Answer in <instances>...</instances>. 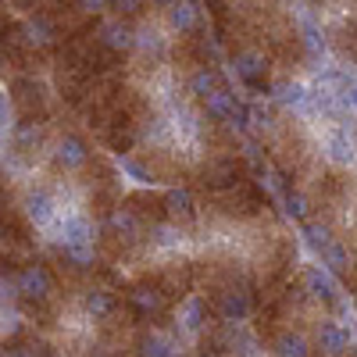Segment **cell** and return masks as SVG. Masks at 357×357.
<instances>
[{
    "instance_id": "cell-1",
    "label": "cell",
    "mask_w": 357,
    "mask_h": 357,
    "mask_svg": "<svg viewBox=\"0 0 357 357\" xmlns=\"http://www.w3.org/2000/svg\"><path fill=\"white\" fill-rule=\"evenodd\" d=\"M11 282H15V296L25 307H47L54 301V289H57V279H54L47 261H25V264H18V272H15Z\"/></svg>"
},
{
    "instance_id": "cell-2",
    "label": "cell",
    "mask_w": 357,
    "mask_h": 357,
    "mask_svg": "<svg viewBox=\"0 0 357 357\" xmlns=\"http://www.w3.org/2000/svg\"><path fill=\"white\" fill-rule=\"evenodd\" d=\"M126 307L132 311V318L143 325V321H161L168 311H172V296L154 282V279H139L136 286H129L126 293Z\"/></svg>"
},
{
    "instance_id": "cell-3",
    "label": "cell",
    "mask_w": 357,
    "mask_h": 357,
    "mask_svg": "<svg viewBox=\"0 0 357 357\" xmlns=\"http://www.w3.org/2000/svg\"><path fill=\"white\" fill-rule=\"evenodd\" d=\"M229 65L236 72V79H240L243 86L250 89H264L268 86V72H272V57H268L261 47H236Z\"/></svg>"
},
{
    "instance_id": "cell-4",
    "label": "cell",
    "mask_w": 357,
    "mask_h": 357,
    "mask_svg": "<svg viewBox=\"0 0 357 357\" xmlns=\"http://www.w3.org/2000/svg\"><path fill=\"white\" fill-rule=\"evenodd\" d=\"M211 307H215V314H218L225 325H236V321L250 318L254 301H250V289H247V286H240V282L232 279L229 286L215 289V296H211Z\"/></svg>"
},
{
    "instance_id": "cell-5",
    "label": "cell",
    "mask_w": 357,
    "mask_h": 357,
    "mask_svg": "<svg viewBox=\"0 0 357 357\" xmlns=\"http://www.w3.org/2000/svg\"><path fill=\"white\" fill-rule=\"evenodd\" d=\"M93 165V146L82 132H65L54 143V168L57 172H82Z\"/></svg>"
},
{
    "instance_id": "cell-6",
    "label": "cell",
    "mask_w": 357,
    "mask_h": 357,
    "mask_svg": "<svg viewBox=\"0 0 357 357\" xmlns=\"http://www.w3.org/2000/svg\"><path fill=\"white\" fill-rule=\"evenodd\" d=\"M107 57H114V61H122V57H129L136 50V29L126 22V18H107L100 25V33L93 40Z\"/></svg>"
},
{
    "instance_id": "cell-7",
    "label": "cell",
    "mask_w": 357,
    "mask_h": 357,
    "mask_svg": "<svg viewBox=\"0 0 357 357\" xmlns=\"http://www.w3.org/2000/svg\"><path fill=\"white\" fill-rule=\"evenodd\" d=\"M11 100L18 104L22 118H47V86L36 75H18L11 82Z\"/></svg>"
},
{
    "instance_id": "cell-8",
    "label": "cell",
    "mask_w": 357,
    "mask_h": 357,
    "mask_svg": "<svg viewBox=\"0 0 357 357\" xmlns=\"http://www.w3.org/2000/svg\"><path fill=\"white\" fill-rule=\"evenodd\" d=\"M43 143V122L40 118H18L11 126V161L25 165L29 154H36Z\"/></svg>"
},
{
    "instance_id": "cell-9",
    "label": "cell",
    "mask_w": 357,
    "mask_h": 357,
    "mask_svg": "<svg viewBox=\"0 0 357 357\" xmlns=\"http://www.w3.org/2000/svg\"><path fill=\"white\" fill-rule=\"evenodd\" d=\"M197 183H200V190H211V193L236 190L240 186V165H236L232 158H215L197 172Z\"/></svg>"
},
{
    "instance_id": "cell-10",
    "label": "cell",
    "mask_w": 357,
    "mask_h": 357,
    "mask_svg": "<svg viewBox=\"0 0 357 357\" xmlns=\"http://www.w3.org/2000/svg\"><path fill=\"white\" fill-rule=\"evenodd\" d=\"M161 204H165V222L172 225H193L197 222V197L190 186H172L161 193Z\"/></svg>"
},
{
    "instance_id": "cell-11",
    "label": "cell",
    "mask_w": 357,
    "mask_h": 357,
    "mask_svg": "<svg viewBox=\"0 0 357 357\" xmlns=\"http://www.w3.org/2000/svg\"><path fill=\"white\" fill-rule=\"evenodd\" d=\"M22 215L25 222H33V225H50L54 215H57V200L47 186H29L25 197H22Z\"/></svg>"
},
{
    "instance_id": "cell-12",
    "label": "cell",
    "mask_w": 357,
    "mask_h": 357,
    "mask_svg": "<svg viewBox=\"0 0 357 357\" xmlns=\"http://www.w3.org/2000/svg\"><path fill=\"white\" fill-rule=\"evenodd\" d=\"M314 350L321 357H347V350H350L347 329L340 321H333V318H321L318 329H314Z\"/></svg>"
},
{
    "instance_id": "cell-13",
    "label": "cell",
    "mask_w": 357,
    "mask_h": 357,
    "mask_svg": "<svg viewBox=\"0 0 357 357\" xmlns=\"http://www.w3.org/2000/svg\"><path fill=\"white\" fill-rule=\"evenodd\" d=\"M175 321H178V329H183L186 336H204V333H211L207 301H204V296H186V301L178 304V311H175Z\"/></svg>"
},
{
    "instance_id": "cell-14",
    "label": "cell",
    "mask_w": 357,
    "mask_h": 357,
    "mask_svg": "<svg viewBox=\"0 0 357 357\" xmlns=\"http://www.w3.org/2000/svg\"><path fill=\"white\" fill-rule=\"evenodd\" d=\"M118 307H122V301H118V293L104 289V286H93V289H86L82 293V311L89 318H97V321H111L118 314Z\"/></svg>"
},
{
    "instance_id": "cell-15",
    "label": "cell",
    "mask_w": 357,
    "mask_h": 357,
    "mask_svg": "<svg viewBox=\"0 0 357 357\" xmlns=\"http://www.w3.org/2000/svg\"><path fill=\"white\" fill-rule=\"evenodd\" d=\"M304 289L314 296V301H321V304H340L336 282H333V275L325 272L321 264H307L304 268Z\"/></svg>"
},
{
    "instance_id": "cell-16",
    "label": "cell",
    "mask_w": 357,
    "mask_h": 357,
    "mask_svg": "<svg viewBox=\"0 0 357 357\" xmlns=\"http://www.w3.org/2000/svg\"><path fill=\"white\" fill-rule=\"evenodd\" d=\"M93 243V222L86 215H68L57 232V247H89Z\"/></svg>"
},
{
    "instance_id": "cell-17",
    "label": "cell",
    "mask_w": 357,
    "mask_h": 357,
    "mask_svg": "<svg viewBox=\"0 0 357 357\" xmlns=\"http://www.w3.org/2000/svg\"><path fill=\"white\" fill-rule=\"evenodd\" d=\"M236 107H240V104H236V97H232V89H215V93L211 97H204L200 100V114L207 118V122H232V114H236Z\"/></svg>"
},
{
    "instance_id": "cell-18",
    "label": "cell",
    "mask_w": 357,
    "mask_h": 357,
    "mask_svg": "<svg viewBox=\"0 0 357 357\" xmlns=\"http://www.w3.org/2000/svg\"><path fill=\"white\" fill-rule=\"evenodd\" d=\"M272 354L275 357H314V343L304 333L282 329V333L272 336Z\"/></svg>"
},
{
    "instance_id": "cell-19",
    "label": "cell",
    "mask_w": 357,
    "mask_h": 357,
    "mask_svg": "<svg viewBox=\"0 0 357 357\" xmlns=\"http://www.w3.org/2000/svg\"><path fill=\"white\" fill-rule=\"evenodd\" d=\"M186 89H190L193 100L211 97L215 89H222V72H218L215 65H193V72H190V79H186Z\"/></svg>"
},
{
    "instance_id": "cell-20",
    "label": "cell",
    "mask_w": 357,
    "mask_h": 357,
    "mask_svg": "<svg viewBox=\"0 0 357 357\" xmlns=\"http://www.w3.org/2000/svg\"><path fill=\"white\" fill-rule=\"evenodd\" d=\"M183 350H178L165 333H158V329H143L139 336H136V357H178Z\"/></svg>"
},
{
    "instance_id": "cell-21",
    "label": "cell",
    "mask_w": 357,
    "mask_h": 357,
    "mask_svg": "<svg viewBox=\"0 0 357 357\" xmlns=\"http://www.w3.org/2000/svg\"><path fill=\"white\" fill-rule=\"evenodd\" d=\"M325 154H329V161H333V165H340V168L354 165L357 146H354L350 129H333V132H329V139H325Z\"/></svg>"
},
{
    "instance_id": "cell-22",
    "label": "cell",
    "mask_w": 357,
    "mask_h": 357,
    "mask_svg": "<svg viewBox=\"0 0 357 357\" xmlns=\"http://www.w3.org/2000/svg\"><path fill=\"white\" fill-rule=\"evenodd\" d=\"M275 100L289 111H307L311 107V89L304 82H286V86L275 89Z\"/></svg>"
},
{
    "instance_id": "cell-23",
    "label": "cell",
    "mask_w": 357,
    "mask_h": 357,
    "mask_svg": "<svg viewBox=\"0 0 357 357\" xmlns=\"http://www.w3.org/2000/svg\"><path fill=\"white\" fill-rule=\"evenodd\" d=\"M168 25L175 33H193L200 25V8L197 4H168Z\"/></svg>"
},
{
    "instance_id": "cell-24",
    "label": "cell",
    "mask_w": 357,
    "mask_h": 357,
    "mask_svg": "<svg viewBox=\"0 0 357 357\" xmlns=\"http://www.w3.org/2000/svg\"><path fill=\"white\" fill-rule=\"evenodd\" d=\"M136 50L146 57L151 65H161L168 57V40L161 33H136Z\"/></svg>"
},
{
    "instance_id": "cell-25",
    "label": "cell",
    "mask_w": 357,
    "mask_h": 357,
    "mask_svg": "<svg viewBox=\"0 0 357 357\" xmlns=\"http://www.w3.org/2000/svg\"><path fill=\"white\" fill-rule=\"evenodd\" d=\"M321 268H325L329 275H343L347 268H350V254H347V247H343L340 240L321 250Z\"/></svg>"
},
{
    "instance_id": "cell-26",
    "label": "cell",
    "mask_w": 357,
    "mask_h": 357,
    "mask_svg": "<svg viewBox=\"0 0 357 357\" xmlns=\"http://www.w3.org/2000/svg\"><path fill=\"white\" fill-rule=\"evenodd\" d=\"M146 240L158 243V247H178L183 243V229L172 225V222H158V225L146 229Z\"/></svg>"
},
{
    "instance_id": "cell-27",
    "label": "cell",
    "mask_w": 357,
    "mask_h": 357,
    "mask_svg": "<svg viewBox=\"0 0 357 357\" xmlns=\"http://www.w3.org/2000/svg\"><path fill=\"white\" fill-rule=\"evenodd\" d=\"M301 18H304V29H301V36H304V40H301V43H304L307 57H321V54H325V36H321V29L311 22V15H307V11H304Z\"/></svg>"
},
{
    "instance_id": "cell-28",
    "label": "cell",
    "mask_w": 357,
    "mask_h": 357,
    "mask_svg": "<svg viewBox=\"0 0 357 357\" xmlns=\"http://www.w3.org/2000/svg\"><path fill=\"white\" fill-rule=\"evenodd\" d=\"M304 236H307V243L321 254L329 243H336V236H333V225H325V222H307L304 225Z\"/></svg>"
},
{
    "instance_id": "cell-29",
    "label": "cell",
    "mask_w": 357,
    "mask_h": 357,
    "mask_svg": "<svg viewBox=\"0 0 357 357\" xmlns=\"http://www.w3.org/2000/svg\"><path fill=\"white\" fill-rule=\"evenodd\" d=\"M286 207H289L293 218H307L311 215V200L301 190H286Z\"/></svg>"
},
{
    "instance_id": "cell-30",
    "label": "cell",
    "mask_w": 357,
    "mask_h": 357,
    "mask_svg": "<svg viewBox=\"0 0 357 357\" xmlns=\"http://www.w3.org/2000/svg\"><path fill=\"white\" fill-rule=\"evenodd\" d=\"M122 168H126L132 178H139V183H151V186L158 183V175H154L151 168H146V165H139L136 158H122Z\"/></svg>"
},
{
    "instance_id": "cell-31",
    "label": "cell",
    "mask_w": 357,
    "mask_h": 357,
    "mask_svg": "<svg viewBox=\"0 0 357 357\" xmlns=\"http://www.w3.org/2000/svg\"><path fill=\"white\" fill-rule=\"evenodd\" d=\"M0 357H36V354H33V347H25L22 336H18V340H11L4 350H0Z\"/></svg>"
},
{
    "instance_id": "cell-32",
    "label": "cell",
    "mask_w": 357,
    "mask_h": 357,
    "mask_svg": "<svg viewBox=\"0 0 357 357\" xmlns=\"http://www.w3.org/2000/svg\"><path fill=\"white\" fill-rule=\"evenodd\" d=\"M8 126H11V97L0 93V132H4Z\"/></svg>"
},
{
    "instance_id": "cell-33",
    "label": "cell",
    "mask_w": 357,
    "mask_h": 357,
    "mask_svg": "<svg viewBox=\"0 0 357 357\" xmlns=\"http://www.w3.org/2000/svg\"><path fill=\"white\" fill-rule=\"evenodd\" d=\"M343 104H347L350 111H357V79L347 82V89H343Z\"/></svg>"
},
{
    "instance_id": "cell-34",
    "label": "cell",
    "mask_w": 357,
    "mask_h": 357,
    "mask_svg": "<svg viewBox=\"0 0 357 357\" xmlns=\"http://www.w3.org/2000/svg\"><path fill=\"white\" fill-rule=\"evenodd\" d=\"M178 357H186V354H178Z\"/></svg>"
}]
</instances>
